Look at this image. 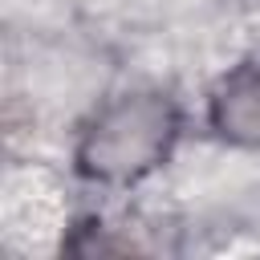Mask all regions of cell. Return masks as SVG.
Listing matches in <instances>:
<instances>
[{"label":"cell","mask_w":260,"mask_h":260,"mask_svg":"<svg viewBox=\"0 0 260 260\" xmlns=\"http://www.w3.org/2000/svg\"><path fill=\"white\" fill-rule=\"evenodd\" d=\"M211 122L228 142L260 146V65H236L215 85Z\"/></svg>","instance_id":"7a4b0ae2"},{"label":"cell","mask_w":260,"mask_h":260,"mask_svg":"<svg viewBox=\"0 0 260 260\" xmlns=\"http://www.w3.org/2000/svg\"><path fill=\"white\" fill-rule=\"evenodd\" d=\"M179 138V114L158 93H126L102 106L77 142V171L106 187L150 175Z\"/></svg>","instance_id":"6da1fadb"}]
</instances>
